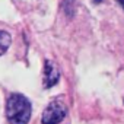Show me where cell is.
<instances>
[{
  "label": "cell",
  "mask_w": 124,
  "mask_h": 124,
  "mask_svg": "<svg viewBox=\"0 0 124 124\" xmlns=\"http://www.w3.org/2000/svg\"><path fill=\"white\" fill-rule=\"evenodd\" d=\"M117 2H118V3H120V5H121L123 8H124V0H117Z\"/></svg>",
  "instance_id": "obj_5"
},
{
  "label": "cell",
  "mask_w": 124,
  "mask_h": 124,
  "mask_svg": "<svg viewBox=\"0 0 124 124\" xmlns=\"http://www.w3.org/2000/svg\"><path fill=\"white\" fill-rule=\"evenodd\" d=\"M67 114V107L61 101H53L42 112V124H58Z\"/></svg>",
  "instance_id": "obj_2"
},
{
  "label": "cell",
  "mask_w": 124,
  "mask_h": 124,
  "mask_svg": "<svg viewBox=\"0 0 124 124\" xmlns=\"http://www.w3.org/2000/svg\"><path fill=\"white\" fill-rule=\"evenodd\" d=\"M10 42H12L10 34L6 32V31H2V29H0V55L6 53V50L9 48Z\"/></svg>",
  "instance_id": "obj_4"
},
{
  "label": "cell",
  "mask_w": 124,
  "mask_h": 124,
  "mask_svg": "<svg viewBox=\"0 0 124 124\" xmlns=\"http://www.w3.org/2000/svg\"><path fill=\"white\" fill-rule=\"evenodd\" d=\"M6 117L10 124H28L31 118V104L21 93H12L6 102Z\"/></svg>",
  "instance_id": "obj_1"
},
{
  "label": "cell",
  "mask_w": 124,
  "mask_h": 124,
  "mask_svg": "<svg viewBox=\"0 0 124 124\" xmlns=\"http://www.w3.org/2000/svg\"><path fill=\"white\" fill-rule=\"evenodd\" d=\"M60 79V72L58 67L53 63V61L47 60L44 64V88H51L54 86Z\"/></svg>",
  "instance_id": "obj_3"
}]
</instances>
